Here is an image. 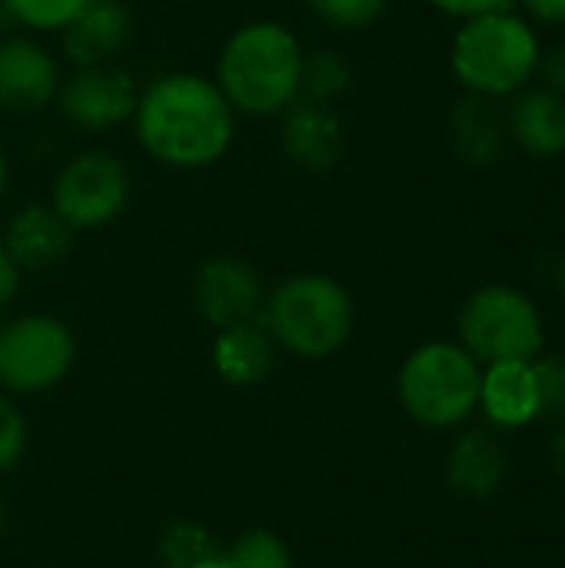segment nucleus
I'll list each match as a JSON object with an SVG mask.
<instances>
[{
  "instance_id": "nucleus-1",
  "label": "nucleus",
  "mask_w": 565,
  "mask_h": 568,
  "mask_svg": "<svg viewBox=\"0 0 565 568\" xmlns=\"http://www.w3.org/2000/svg\"><path fill=\"white\" fill-rule=\"evenodd\" d=\"M137 136L160 163L210 166L233 140V106L216 83L196 73H170L137 100Z\"/></svg>"
},
{
  "instance_id": "nucleus-2",
  "label": "nucleus",
  "mask_w": 565,
  "mask_h": 568,
  "mask_svg": "<svg viewBox=\"0 0 565 568\" xmlns=\"http://www.w3.org/2000/svg\"><path fill=\"white\" fill-rule=\"evenodd\" d=\"M300 73H303V50L296 37L273 23H246L240 27L216 67V87L233 110L266 116L286 110L300 97Z\"/></svg>"
},
{
  "instance_id": "nucleus-3",
  "label": "nucleus",
  "mask_w": 565,
  "mask_h": 568,
  "mask_svg": "<svg viewBox=\"0 0 565 568\" xmlns=\"http://www.w3.org/2000/svg\"><path fill=\"white\" fill-rule=\"evenodd\" d=\"M263 326L286 353L300 359H323L350 339L353 300L330 276H293L263 303Z\"/></svg>"
},
{
  "instance_id": "nucleus-4",
  "label": "nucleus",
  "mask_w": 565,
  "mask_h": 568,
  "mask_svg": "<svg viewBox=\"0 0 565 568\" xmlns=\"http://www.w3.org/2000/svg\"><path fill=\"white\" fill-rule=\"evenodd\" d=\"M480 366L476 359L450 343H430L416 349L400 369L403 409L433 429L463 423L480 403Z\"/></svg>"
},
{
  "instance_id": "nucleus-5",
  "label": "nucleus",
  "mask_w": 565,
  "mask_h": 568,
  "mask_svg": "<svg viewBox=\"0 0 565 568\" xmlns=\"http://www.w3.org/2000/svg\"><path fill=\"white\" fill-rule=\"evenodd\" d=\"M539 50L529 27L506 13H483L453 47V67L460 80L480 93H509L536 70Z\"/></svg>"
},
{
  "instance_id": "nucleus-6",
  "label": "nucleus",
  "mask_w": 565,
  "mask_h": 568,
  "mask_svg": "<svg viewBox=\"0 0 565 568\" xmlns=\"http://www.w3.org/2000/svg\"><path fill=\"white\" fill-rule=\"evenodd\" d=\"M460 336L473 359L493 363H529L543 349V320L536 306L509 290H480L460 316Z\"/></svg>"
},
{
  "instance_id": "nucleus-7",
  "label": "nucleus",
  "mask_w": 565,
  "mask_h": 568,
  "mask_svg": "<svg viewBox=\"0 0 565 568\" xmlns=\"http://www.w3.org/2000/svg\"><path fill=\"white\" fill-rule=\"evenodd\" d=\"M73 359V333L57 316H23L0 329V383L7 393H47L70 373Z\"/></svg>"
},
{
  "instance_id": "nucleus-8",
  "label": "nucleus",
  "mask_w": 565,
  "mask_h": 568,
  "mask_svg": "<svg viewBox=\"0 0 565 568\" xmlns=\"http://www.w3.org/2000/svg\"><path fill=\"white\" fill-rule=\"evenodd\" d=\"M127 200V166L103 150L73 156L53 180V210L70 223V230H97L117 220Z\"/></svg>"
},
{
  "instance_id": "nucleus-9",
  "label": "nucleus",
  "mask_w": 565,
  "mask_h": 568,
  "mask_svg": "<svg viewBox=\"0 0 565 568\" xmlns=\"http://www.w3.org/2000/svg\"><path fill=\"white\" fill-rule=\"evenodd\" d=\"M263 303L266 300L256 270L236 256H213L193 276V306L213 329L260 320Z\"/></svg>"
},
{
  "instance_id": "nucleus-10",
  "label": "nucleus",
  "mask_w": 565,
  "mask_h": 568,
  "mask_svg": "<svg viewBox=\"0 0 565 568\" xmlns=\"http://www.w3.org/2000/svg\"><path fill=\"white\" fill-rule=\"evenodd\" d=\"M137 87L127 70L97 63L80 67L60 87V110L70 123L87 130H107L137 113Z\"/></svg>"
},
{
  "instance_id": "nucleus-11",
  "label": "nucleus",
  "mask_w": 565,
  "mask_h": 568,
  "mask_svg": "<svg viewBox=\"0 0 565 568\" xmlns=\"http://www.w3.org/2000/svg\"><path fill=\"white\" fill-rule=\"evenodd\" d=\"M57 97L53 57L20 37L0 43V110L33 113Z\"/></svg>"
},
{
  "instance_id": "nucleus-12",
  "label": "nucleus",
  "mask_w": 565,
  "mask_h": 568,
  "mask_svg": "<svg viewBox=\"0 0 565 568\" xmlns=\"http://www.w3.org/2000/svg\"><path fill=\"white\" fill-rule=\"evenodd\" d=\"M130 10L120 0H90L67 27L63 50L77 67H97L117 57L130 40Z\"/></svg>"
},
{
  "instance_id": "nucleus-13",
  "label": "nucleus",
  "mask_w": 565,
  "mask_h": 568,
  "mask_svg": "<svg viewBox=\"0 0 565 568\" xmlns=\"http://www.w3.org/2000/svg\"><path fill=\"white\" fill-rule=\"evenodd\" d=\"M283 150L296 166L326 170L343 153V123L326 103L293 100L283 123Z\"/></svg>"
},
{
  "instance_id": "nucleus-14",
  "label": "nucleus",
  "mask_w": 565,
  "mask_h": 568,
  "mask_svg": "<svg viewBox=\"0 0 565 568\" xmlns=\"http://www.w3.org/2000/svg\"><path fill=\"white\" fill-rule=\"evenodd\" d=\"M70 240L73 230L53 206H27L10 220L3 250L10 253L17 270H43L67 256Z\"/></svg>"
},
{
  "instance_id": "nucleus-15",
  "label": "nucleus",
  "mask_w": 565,
  "mask_h": 568,
  "mask_svg": "<svg viewBox=\"0 0 565 568\" xmlns=\"http://www.w3.org/2000/svg\"><path fill=\"white\" fill-rule=\"evenodd\" d=\"M276 363V343L260 320L216 329L213 369L230 386H256L270 376Z\"/></svg>"
},
{
  "instance_id": "nucleus-16",
  "label": "nucleus",
  "mask_w": 565,
  "mask_h": 568,
  "mask_svg": "<svg viewBox=\"0 0 565 568\" xmlns=\"http://www.w3.org/2000/svg\"><path fill=\"white\" fill-rule=\"evenodd\" d=\"M480 399L490 413V419L503 429H516L536 419L539 396H536V376L529 363H493L483 376Z\"/></svg>"
},
{
  "instance_id": "nucleus-17",
  "label": "nucleus",
  "mask_w": 565,
  "mask_h": 568,
  "mask_svg": "<svg viewBox=\"0 0 565 568\" xmlns=\"http://www.w3.org/2000/svg\"><path fill=\"white\" fill-rule=\"evenodd\" d=\"M506 476V453L490 433H466L453 443L446 459V479L456 493L486 499Z\"/></svg>"
},
{
  "instance_id": "nucleus-18",
  "label": "nucleus",
  "mask_w": 565,
  "mask_h": 568,
  "mask_svg": "<svg viewBox=\"0 0 565 568\" xmlns=\"http://www.w3.org/2000/svg\"><path fill=\"white\" fill-rule=\"evenodd\" d=\"M513 133L516 140L539 156H556L565 150V103L549 90L526 93L513 106Z\"/></svg>"
},
{
  "instance_id": "nucleus-19",
  "label": "nucleus",
  "mask_w": 565,
  "mask_h": 568,
  "mask_svg": "<svg viewBox=\"0 0 565 568\" xmlns=\"http://www.w3.org/2000/svg\"><path fill=\"white\" fill-rule=\"evenodd\" d=\"M220 556H223L220 539L206 526L190 523V519L170 523L157 542V559L163 568H200Z\"/></svg>"
},
{
  "instance_id": "nucleus-20",
  "label": "nucleus",
  "mask_w": 565,
  "mask_h": 568,
  "mask_svg": "<svg viewBox=\"0 0 565 568\" xmlns=\"http://www.w3.org/2000/svg\"><path fill=\"white\" fill-rule=\"evenodd\" d=\"M456 140L470 160L486 163L500 153V120L486 110V103L470 100L456 113Z\"/></svg>"
},
{
  "instance_id": "nucleus-21",
  "label": "nucleus",
  "mask_w": 565,
  "mask_h": 568,
  "mask_svg": "<svg viewBox=\"0 0 565 568\" xmlns=\"http://www.w3.org/2000/svg\"><path fill=\"white\" fill-rule=\"evenodd\" d=\"M223 559L230 568H293L290 546L270 529H246L223 549Z\"/></svg>"
},
{
  "instance_id": "nucleus-22",
  "label": "nucleus",
  "mask_w": 565,
  "mask_h": 568,
  "mask_svg": "<svg viewBox=\"0 0 565 568\" xmlns=\"http://www.w3.org/2000/svg\"><path fill=\"white\" fill-rule=\"evenodd\" d=\"M350 87V70L340 57L333 53H316V57H303V73H300V97L296 100H310V103H330L336 93H343Z\"/></svg>"
},
{
  "instance_id": "nucleus-23",
  "label": "nucleus",
  "mask_w": 565,
  "mask_h": 568,
  "mask_svg": "<svg viewBox=\"0 0 565 568\" xmlns=\"http://www.w3.org/2000/svg\"><path fill=\"white\" fill-rule=\"evenodd\" d=\"M17 23L37 27V30H63L90 0H7Z\"/></svg>"
},
{
  "instance_id": "nucleus-24",
  "label": "nucleus",
  "mask_w": 565,
  "mask_h": 568,
  "mask_svg": "<svg viewBox=\"0 0 565 568\" xmlns=\"http://www.w3.org/2000/svg\"><path fill=\"white\" fill-rule=\"evenodd\" d=\"M533 376H536V396H539L536 416L549 423H565V359L549 356L536 363Z\"/></svg>"
},
{
  "instance_id": "nucleus-25",
  "label": "nucleus",
  "mask_w": 565,
  "mask_h": 568,
  "mask_svg": "<svg viewBox=\"0 0 565 568\" xmlns=\"http://www.w3.org/2000/svg\"><path fill=\"white\" fill-rule=\"evenodd\" d=\"M306 3L320 20L343 27V30L370 27L386 10V0H306Z\"/></svg>"
},
{
  "instance_id": "nucleus-26",
  "label": "nucleus",
  "mask_w": 565,
  "mask_h": 568,
  "mask_svg": "<svg viewBox=\"0 0 565 568\" xmlns=\"http://www.w3.org/2000/svg\"><path fill=\"white\" fill-rule=\"evenodd\" d=\"M27 419L10 396H0V476L10 473L27 453Z\"/></svg>"
},
{
  "instance_id": "nucleus-27",
  "label": "nucleus",
  "mask_w": 565,
  "mask_h": 568,
  "mask_svg": "<svg viewBox=\"0 0 565 568\" xmlns=\"http://www.w3.org/2000/svg\"><path fill=\"white\" fill-rule=\"evenodd\" d=\"M446 13H460V17H483V13H503L513 0H430Z\"/></svg>"
},
{
  "instance_id": "nucleus-28",
  "label": "nucleus",
  "mask_w": 565,
  "mask_h": 568,
  "mask_svg": "<svg viewBox=\"0 0 565 568\" xmlns=\"http://www.w3.org/2000/svg\"><path fill=\"white\" fill-rule=\"evenodd\" d=\"M17 283H20V270H17V263L10 260V253L0 243V306H7L13 300Z\"/></svg>"
},
{
  "instance_id": "nucleus-29",
  "label": "nucleus",
  "mask_w": 565,
  "mask_h": 568,
  "mask_svg": "<svg viewBox=\"0 0 565 568\" xmlns=\"http://www.w3.org/2000/svg\"><path fill=\"white\" fill-rule=\"evenodd\" d=\"M543 73H546L553 90H565V47L549 53V60L543 63Z\"/></svg>"
},
{
  "instance_id": "nucleus-30",
  "label": "nucleus",
  "mask_w": 565,
  "mask_h": 568,
  "mask_svg": "<svg viewBox=\"0 0 565 568\" xmlns=\"http://www.w3.org/2000/svg\"><path fill=\"white\" fill-rule=\"evenodd\" d=\"M526 3L543 20H565V0H526Z\"/></svg>"
},
{
  "instance_id": "nucleus-31",
  "label": "nucleus",
  "mask_w": 565,
  "mask_h": 568,
  "mask_svg": "<svg viewBox=\"0 0 565 568\" xmlns=\"http://www.w3.org/2000/svg\"><path fill=\"white\" fill-rule=\"evenodd\" d=\"M549 463H553V469L565 476V433H559L553 443H549Z\"/></svg>"
},
{
  "instance_id": "nucleus-32",
  "label": "nucleus",
  "mask_w": 565,
  "mask_h": 568,
  "mask_svg": "<svg viewBox=\"0 0 565 568\" xmlns=\"http://www.w3.org/2000/svg\"><path fill=\"white\" fill-rule=\"evenodd\" d=\"M7 186V153H3V143H0V193Z\"/></svg>"
},
{
  "instance_id": "nucleus-33",
  "label": "nucleus",
  "mask_w": 565,
  "mask_h": 568,
  "mask_svg": "<svg viewBox=\"0 0 565 568\" xmlns=\"http://www.w3.org/2000/svg\"><path fill=\"white\" fill-rule=\"evenodd\" d=\"M3 529H7V499L0 493V536H3Z\"/></svg>"
},
{
  "instance_id": "nucleus-34",
  "label": "nucleus",
  "mask_w": 565,
  "mask_h": 568,
  "mask_svg": "<svg viewBox=\"0 0 565 568\" xmlns=\"http://www.w3.org/2000/svg\"><path fill=\"white\" fill-rule=\"evenodd\" d=\"M200 568H230V566H226V559L220 556V559H213V562H203Z\"/></svg>"
},
{
  "instance_id": "nucleus-35",
  "label": "nucleus",
  "mask_w": 565,
  "mask_h": 568,
  "mask_svg": "<svg viewBox=\"0 0 565 568\" xmlns=\"http://www.w3.org/2000/svg\"><path fill=\"white\" fill-rule=\"evenodd\" d=\"M563 290H565V260H563Z\"/></svg>"
}]
</instances>
